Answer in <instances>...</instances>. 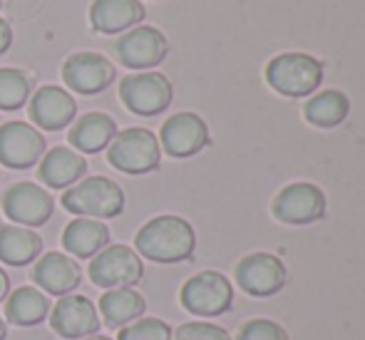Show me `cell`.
Listing matches in <instances>:
<instances>
[{"label": "cell", "instance_id": "6da1fadb", "mask_svg": "<svg viewBox=\"0 0 365 340\" xmlns=\"http://www.w3.org/2000/svg\"><path fill=\"white\" fill-rule=\"evenodd\" d=\"M135 246L145 259L157 264H179V261L192 259L197 236L189 221L182 216H154L147 221L135 236Z\"/></svg>", "mask_w": 365, "mask_h": 340}, {"label": "cell", "instance_id": "7a4b0ae2", "mask_svg": "<svg viewBox=\"0 0 365 340\" xmlns=\"http://www.w3.org/2000/svg\"><path fill=\"white\" fill-rule=\"evenodd\" d=\"M63 206L85 219H115L125 209V192L107 177H87L63 194Z\"/></svg>", "mask_w": 365, "mask_h": 340}, {"label": "cell", "instance_id": "3957f363", "mask_svg": "<svg viewBox=\"0 0 365 340\" xmlns=\"http://www.w3.org/2000/svg\"><path fill=\"white\" fill-rule=\"evenodd\" d=\"M266 82L286 97H306L323 82V65L311 55L286 53L269 63Z\"/></svg>", "mask_w": 365, "mask_h": 340}, {"label": "cell", "instance_id": "277c9868", "mask_svg": "<svg viewBox=\"0 0 365 340\" xmlns=\"http://www.w3.org/2000/svg\"><path fill=\"white\" fill-rule=\"evenodd\" d=\"M107 162L125 174H149L159 167V142L149 130L130 127L117 132L107 147Z\"/></svg>", "mask_w": 365, "mask_h": 340}, {"label": "cell", "instance_id": "5b68a950", "mask_svg": "<svg viewBox=\"0 0 365 340\" xmlns=\"http://www.w3.org/2000/svg\"><path fill=\"white\" fill-rule=\"evenodd\" d=\"M90 281L100 288H132L145 276V264L140 254L130 246H105L100 254L92 256L90 261Z\"/></svg>", "mask_w": 365, "mask_h": 340}, {"label": "cell", "instance_id": "8992f818", "mask_svg": "<svg viewBox=\"0 0 365 340\" xmlns=\"http://www.w3.org/2000/svg\"><path fill=\"white\" fill-rule=\"evenodd\" d=\"M120 100L140 117H154L172 105V85L162 72H135L120 85Z\"/></svg>", "mask_w": 365, "mask_h": 340}, {"label": "cell", "instance_id": "52a82bcc", "mask_svg": "<svg viewBox=\"0 0 365 340\" xmlns=\"http://www.w3.org/2000/svg\"><path fill=\"white\" fill-rule=\"evenodd\" d=\"M234 291L226 276L217 271H204L192 276L182 288V306L194 316H221L231 308Z\"/></svg>", "mask_w": 365, "mask_h": 340}, {"label": "cell", "instance_id": "ba28073f", "mask_svg": "<svg viewBox=\"0 0 365 340\" xmlns=\"http://www.w3.org/2000/svg\"><path fill=\"white\" fill-rule=\"evenodd\" d=\"M43 132L25 122H5L0 125V164L8 169H30L45 154Z\"/></svg>", "mask_w": 365, "mask_h": 340}, {"label": "cell", "instance_id": "9c48e42d", "mask_svg": "<svg viewBox=\"0 0 365 340\" xmlns=\"http://www.w3.org/2000/svg\"><path fill=\"white\" fill-rule=\"evenodd\" d=\"M167 50H169L167 38L157 28H149V25L127 30L115 43L117 60L130 70L154 68V65H159L167 58Z\"/></svg>", "mask_w": 365, "mask_h": 340}, {"label": "cell", "instance_id": "30bf717a", "mask_svg": "<svg viewBox=\"0 0 365 340\" xmlns=\"http://www.w3.org/2000/svg\"><path fill=\"white\" fill-rule=\"evenodd\" d=\"M50 326L68 340L90 338L100 331V311L87 296H63L50 313Z\"/></svg>", "mask_w": 365, "mask_h": 340}, {"label": "cell", "instance_id": "8fae6325", "mask_svg": "<svg viewBox=\"0 0 365 340\" xmlns=\"http://www.w3.org/2000/svg\"><path fill=\"white\" fill-rule=\"evenodd\" d=\"M53 197L33 182H18L3 194V211L18 226H43L53 216Z\"/></svg>", "mask_w": 365, "mask_h": 340}, {"label": "cell", "instance_id": "7c38bea8", "mask_svg": "<svg viewBox=\"0 0 365 340\" xmlns=\"http://www.w3.org/2000/svg\"><path fill=\"white\" fill-rule=\"evenodd\" d=\"M326 214V197L316 184L298 182L281 189L274 199V216L284 224L303 226L323 219Z\"/></svg>", "mask_w": 365, "mask_h": 340}, {"label": "cell", "instance_id": "4fadbf2b", "mask_svg": "<svg viewBox=\"0 0 365 340\" xmlns=\"http://www.w3.org/2000/svg\"><path fill=\"white\" fill-rule=\"evenodd\" d=\"M63 80L73 92L97 95L115 80V65L100 53H73L63 65Z\"/></svg>", "mask_w": 365, "mask_h": 340}, {"label": "cell", "instance_id": "5bb4252c", "mask_svg": "<svg viewBox=\"0 0 365 340\" xmlns=\"http://www.w3.org/2000/svg\"><path fill=\"white\" fill-rule=\"evenodd\" d=\"M236 283L249 296H274L286 286V266L271 254H251L236 266Z\"/></svg>", "mask_w": 365, "mask_h": 340}, {"label": "cell", "instance_id": "9a60e30c", "mask_svg": "<svg viewBox=\"0 0 365 340\" xmlns=\"http://www.w3.org/2000/svg\"><path fill=\"white\" fill-rule=\"evenodd\" d=\"M209 144V127L194 112H179L162 127V147L169 157H194Z\"/></svg>", "mask_w": 365, "mask_h": 340}, {"label": "cell", "instance_id": "2e32d148", "mask_svg": "<svg viewBox=\"0 0 365 340\" xmlns=\"http://www.w3.org/2000/svg\"><path fill=\"white\" fill-rule=\"evenodd\" d=\"M77 115V105L70 92L58 85H43L30 100V120L40 130L58 132L68 127Z\"/></svg>", "mask_w": 365, "mask_h": 340}, {"label": "cell", "instance_id": "e0dca14e", "mask_svg": "<svg viewBox=\"0 0 365 340\" xmlns=\"http://www.w3.org/2000/svg\"><path fill=\"white\" fill-rule=\"evenodd\" d=\"M33 278L40 286V291L50 293V296H70L77 286H80L82 271L75 259L60 254V251H50L38 259L33 269Z\"/></svg>", "mask_w": 365, "mask_h": 340}, {"label": "cell", "instance_id": "ac0fdd59", "mask_svg": "<svg viewBox=\"0 0 365 340\" xmlns=\"http://www.w3.org/2000/svg\"><path fill=\"white\" fill-rule=\"evenodd\" d=\"M145 15L147 10L140 0H95L90 8V25L95 33L115 35L140 25Z\"/></svg>", "mask_w": 365, "mask_h": 340}, {"label": "cell", "instance_id": "d6986e66", "mask_svg": "<svg viewBox=\"0 0 365 340\" xmlns=\"http://www.w3.org/2000/svg\"><path fill=\"white\" fill-rule=\"evenodd\" d=\"M87 172V162L80 152L70 147H53L40 159L38 177L50 189H70Z\"/></svg>", "mask_w": 365, "mask_h": 340}, {"label": "cell", "instance_id": "ffe728a7", "mask_svg": "<svg viewBox=\"0 0 365 340\" xmlns=\"http://www.w3.org/2000/svg\"><path fill=\"white\" fill-rule=\"evenodd\" d=\"M110 244V229L100 219H80L70 221L63 231V249L75 259H92Z\"/></svg>", "mask_w": 365, "mask_h": 340}, {"label": "cell", "instance_id": "44dd1931", "mask_svg": "<svg viewBox=\"0 0 365 340\" xmlns=\"http://www.w3.org/2000/svg\"><path fill=\"white\" fill-rule=\"evenodd\" d=\"M115 135L117 125L110 115H105V112H87L73 125L68 139L80 154H97L105 147H110Z\"/></svg>", "mask_w": 365, "mask_h": 340}, {"label": "cell", "instance_id": "7402d4cb", "mask_svg": "<svg viewBox=\"0 0 365 340\" xmlns=\"http://www.w3.org/2000/svg\"><path fill=\"white\" fill-rule=\"evenodd\" d=\"M102 321L110 328H122L130 326L132 321L145 316L147 301L142 293H137L135 288H110L107 293H102L100 308Z\"/></svg>", "mask_w": 365, "mask_h": 340}, {"label": "cell", "instance_id": "603a6c76", "mask_svg": "<svg viewBox=\"0 0 365 340\" xmlns=\"http://www.w3.org/2000/svg\"><path fill=\"white\" fill-rule=\"evenodd\" d=\"M50 313V298L35 286H20L5 301V321L20 328H33Z\"/></svg>", "mask_w": 365, "mask_h": 340}, {"label": "cell", "instance_id": "cb8c5ba5", "mask_svg": "<svg viewBox=\"0 0 365 340\" xmlns=\"http://www.w3.org/2000/svg\"><path fill=\"white\" fill-rule=\"evenodd\" d=\"M43 254V239L18 224L0 226V261L8 266L33 264Z\"/></svg>", "mask_w": 365, "mask_h": 340}, {"label": "cell", "instance_id": "d4e9b609", "mask_svg": "<svg viewBox=\"0 0 365 340\" xmlns=\"http://www.w3.org/2000/svg\"><path fill=\"white\" fill-rule=\"evenodd\" d=\"M348 110H351V102L343 92L338 90H328L321 92V95L311 97L303 107V115L311 125L323 127V130H331V127H338L343 120L348 117Z\"/></svg>", "mask_w": 365, "mask_h": 340}, {"label": "cell", "instance_id": "484cf974", "mask_svg": "<svg viewBox=\"0 0 365 340\" xmlns=\"http://www.w3.org/2000/svg\"><path fill=\"white\" fill-rule=\"evenodd\" d=\"M33 80L23 70L0 68V110H20L28 102Z\"/></svg>", "mask_w": 365, "mask_h": 340}, {"label": "cell", "instance_id": "4316f807", "mask_svg": "<svg viewBox=\"0 0 365 340\" xmlns=\"http://www.w3.org/2000/svg\"><path fill=\"white\" fill-rule=\"evenodd\" d=\"M117 340H172V328L159 318H137L120 328Z\"/></svg>", "mask_w": 365, "mask_h": 340}, {"label": "cell", "instance_id": "83f0119b", "mask_svg": "<svg viewBox=\"0 0 365 340\" xmlns=\"http://www.w3.org/2000/svg\"><path fill=\"white\" fill-rule=\"evenodd\" d=\"M236 340H289V333L274 321H251L241 328Z\"/></svg>", "mask_w": 365, "mask_h": 340}, {"label": "cell", "instance_id": "f1b7e54d", "mask_svg": "<svg viewBox=\"0 0 365 340\" xmlns=\"http://www.w3.org/2000/svg\"><path fill=\"white\" fill-rule=\"evenodd\" d=\"M174 340H231L229 333L212 323H184L177 328Z\"/></svg>", "mask_w": 365, "mask_h": 340}, {"label": "cell", "instance_id": "f546056e", "mask_svg": "<svg viewBox=\"0 0 365 340\" xmlns=\"http://www.w3.org/2000/svg\"><path fill=\"white\" fill-rule=\"evenodd\" d=\"M10 43H13V30H10V25L5 23L3 18H0V55L8 53Z\"/></svg>", "mask_w": 365, "mask_h": 340}, {"label": "cell", "instance_id": "4dcf8cb0", "mask_svg": "<svg viewBox=\"0 0 365 340\" xmlns=\"http://www.w3.org/2000/svg\"><path fill=\"white\" fill-rule=\"evenodd\" d=\"M8 293H10V278H8V273L0 269V303L8 298Z\"/></svg>", "mask_w": 365, "mask_h": 340}, {"label": "cell", "instance_id": "1f68e13d", "mask_svg": "<svg viewBox=\"0 0 365 340\" xmlns=\"http://www.w3.org/2000/svg\"><path fill=\"white\" fill-rule=\"evenodd\" d=\"M5 336H8V326H5L3 318H0V340H5Z\"/></svg>", "mask_w": 365, "mask_h": 340}, {"label": "cell", "instance_id": "d6a6232c", "mask_svg": "<svg viewBox=\"0 0 365 340\" xmlns=\"http://www.w3.org/2000/svg\"><path fill=\"white\" fill-rule=\"evenodd\" d=\"M82 340H112V338H107V336H90V338H82Z\"/></svg>", "mask_w": 365, "mask_h": 340}]
</instances>
